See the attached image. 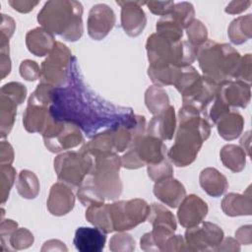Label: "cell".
Listing matches in <instances>:
<instances>
[{
	"label": "cell",
	"mask_w": 252,
	"mask_h": 252,
	"mask_svg": "<svg viewBox=\"0 0 252 252\" xmlns=\"http://www.w3.org/2000/svg\"><path fill=\"white\" fill-rule=\"evenodd\" d=\"M46 148L53 153L77 147L84 141L82 130L68 121L50 120L42 133Z\"/></svg>",
	"instance_id": "8fae6325"
},
{
	"label": "cell",
	"mask_w": 252,
	"mask_h": 252,
	"mask_svg": "<svg viewBox=\"0 0 252 252\" xmlns=\"http://www.w3.org/2000/svg\"><path fill=\"white\" fill-rule=\"evenodd\" d=\"M251 5V1H232L226 8L225 12L228 14H239L245 11Z\"/></svg>",
	"instance_id": "7bdbcfd3"
},
{
	"label": "cell",
	"mask_w": 252,
	"mask_h": 252,
	"mask_svg": "<svg viewBox=\"0 0 252 252\" xmlns=\"http://www.w3.org/2000/svg\"><path fill=\"white\" fill-rule=\"evenodd\" d=\"M252 17L250 14L234 19L228 27V36L235 44H241L251 37Z\"/></svg>",
	"instance_id": "4316f807"
},
{
	"label": "cell",
	"mask_w": 252,
	"mask_h": 252,
	"mask_svg": "<svg viewBox=\"0 0 252 252\" xmlns=\"http://www.w3.org/2000/svg\"><path fill=\"white\" fill-rule=\"evenodd\" d=\"M106 241V232L100 228L81 226L77 228L74 236V245L81 252H99Z\"/></svg>",
	"instance_id": "e0dca14e"
},
{
	"label": "cell",
	"mask_w": 252,
	"mask_h": 252,
	"mask_svg": "<svg viewBox=\"0 0 252 252\" xmlns=\"http://www.w3.org/2000/svg\"><path fill=\"white\" fill-rule=\"evenodd\" d=\"M121 6V26L130 36H138L144 30L147 18L142 6L144 1H117Z\"/></svg>",
	"instance_id": "9a60e30c"
},
{
	"label": "cell",
	"mask_w": 252,
	"mask_h": 252,
	"mask_svg": "<svg viewBox=\"0 0 252 252\" xmlns=\"http://www.w3.org/2000/svg\"><path fill=\"white\" fill-rule=\"evenodd\" d=\"M189 42L196 47L203 45L208 39V32L205 25L199 20H193L186 28Z\"/></svg>",
	"instance_id": "d6a6232c"
},
{
	"label": "cell",
	"mask_w": 252,
	"mask_h": 252,
	"mask_svg": "<svg viewBox=\"0 0 252 252\" xmlns=\"http://www.w3.org/2000/svg\"><path fill=\"white\" fill-rule=\"evenodd\" d=\"M9 244L13 246V249H22L31 246L33 242L32 233L26 228L16 229L9 239Z\"/></svg>",
	"instance_id": "e575fe53"
},
{
	"label": "cell",
	"mask_w": 252,
	"mask_h": 252,
	"mask_svg": "<svg viewBox=\"0 0 252 252\" xmlns=\"http://www.w3.org/2000/svg\"><path fill=\"white\" fill-rule=\"evenodd\" d=\"M26 43L30 52L35 56H44L50 53L56 41L53 34L43 28H35L27 33Z\"/></svg>",
	"instance_id": "7402d4cb"
},
{
	"label": "cell",
	"mask_w": 252,
	"mask_h": 252,
	"mask_svg": "<svg viewBox=\"0 0 252 252\" xmlns=\"http://www.w3.org/2000/svg\"><path fill=\"white\" fill-rule=\"evenodd\" d=\"M17 102L9 97L1 94V136L5 137L12 129L16 111H17Z\"/></svg>",
	"instance_id": "1f68e13d"
},
{
	"label": "cell",
	"mask_w": 252,
	"mask_h": 252,
	"mask_svg": "<svg viewBox=\"0 0 252 252\" xmlns=\"http://www.w3.org/2000/svg\"><path fill=\"white\" fill-rule=\"evenodd\" d=\"M233 78L237 81H241L250 85V81H251V55L250 54H246L244 57H241L239 66Z\"/></svg>",
	"instance_id": "74e56055"
},
{
	"label": "cell",
	"mask_w": 252,
	"mask_h": 252,
	"mask_svg": "<svg viewBox=\"0 0 252 252\" xmlns=\"http://www.w3.org/2000/svg\"><path fill=\"white\" fill-rule=\"evenodd\" d=\"M146 5L148 6L149 10L156 15L158 16H166L169 13H171L173 7H174V2L172 1H149L146 2Z\"/></svg>",
	"instance_id": "60d3db41"
},
{
	"label": "cell",
	"mask_w": 252,
	"mask_h": 252,
	"mask_svg": "<svg viewBox=\"0 0 252 252\" xmlns=\"http://www.w3.org/2000/svg\"><path fill=\"white\" fill-rule=\"evenodd\" d=\"M175 114L174 107L169 106L163 112L154 115L152 120L149 122L148 134L158 139L170 140L173 137L175 130Z\"/></svg>",
	"instance_id": "ffe728a7"
},
{
	"label": "cell",
	"mask_w": 252,
	"mask_h": 252,
	"mask_svg": "<svg viewBox=\"0 0 252 252\" xmlns=\"http://www.w3.org/2000/svg\"><path fill=\"white\" fill-rule=\"evenodd\" d=\"M75 204V196L67 184L59 181L52 185L47 200V208L54 216L69 213Z\"/></svg>",
	"instance_id": "ac0fdd59"
},
{
	"label": "cell",
	"mask_w": 252,
	"mask_h": 252,
	"mask_svg": "<svg viewBox=\"0 0 252 252\" xmlns=\"http://www.w3.org/2000/svg\"><path fill=\"white\" fill-rule=\"evenodd\" d=\"M235 236L239 240V242L244 244H249L251 242V225L241 226L235 232Z\"/></svg>",
	"instance_id": "ee69618b"
},
{
	"label": "cell",
	"mask_w": 252,
	"mask_h": 252,
	"mask_svg": "<svg viewBox=\"0 0 252 252\" xmlns=\"http://www.w3.org/2000/svg\"><path fill=\"white\" fill-rule=\"evenodd\" d=\"M115 24L113 10L105 4H96L92 7L88 17L89 35L95 40L104 38Z\"/></svg>",
	"instance_id": "4fadbf2b"
},
{
	"label": "cell",
	"mask_w": 252,
	"mask_h": 252,
	"mask_svg": "<svg viewBox=\"0 0 252 252\" xmlns=\"http://www.w3.org/2000/svg\"><path fill=\"white\" fill-rule=\"evenodd\" d=\"M216 96L229 108L230 106L244 108L250 101V85L237 80L223 81L218 85Z\"/></svg>",
	"instance_id": "5bb4252c"
},
{
	"label": "cell",
	"mask_w": 252,
	"mask_h": 252,
	"mask_svg": "<svg viewBox=\"0 0 252 252\" xmlns=\"http://www.w3.org/2000/svg\"><path fill=\"white\" fill-rule=\"evenodd\" d=\"M145 101L148 109L154 115L163 112L170 106L167 94L158 86H152L147 90Z\"/></svg>",
	"instance_id": "f1b7e54d"
},
{
	"label": "cell",
	"mask_w": 252,
	"mask_h": 252,
	"mask_svg": "<svg viewBox=\"0 0 252 252\" xmlns=\"http://www.w3.org/2000/svg\"><path fill=\"white\" fill-rule=\"evenodd\" d=\"M127 150L121 157V165L129 169L158 163L164 159L166 154L162 141L146 133L136 136Z\"/></svg>",
	"instance_id": "52a82bcc"
},
{
	"label": "cell",
	"mask_w": 252,
	"mask_h": 252,
	"mask_svg": "<svg viewBox=\"0 0 252 252\" xmlns=\"http://www.w3.org/2000/svg\"><path fill=\"white\" fill-rule=\"evenodd\" d=\"M222 239L223 231L221 228L209 221L189 227L185 233V244H188V249L192 250L215 249Z\"/></svg>",
	"instance_id": "7c38bea8"
},
{
	"label": "cell",
	"mask_w": 252,
	"mask_h": 252,
	"mask_svg": "<svg viewBox=\"0 0 252 252\" xmlns=\"http://www.w3.org/2000/svg\"><path fill=\"white\" fill-rule=\"evenodd\" d=\"M121 158L109 154L94 158V164L78 187V197L84 206L102 204L104 200H114L122 192L119 177Z\"/></svg>",
	"instance_id": "7a4b0ae2"
},
{
	"label": "cell",
	"mask_w": 252,
	"mask_h": 252,
	"mask_svg": "<svg viewBox=\"0 0 252 252\" xmlns=\"http://www.w3.org/2000/svg\"><path fill=\"white\" fill-rule=\"evenodd\" d=\"M200 185L212 197H220L228 188L226 177L213 167H207L201 171Z\"/></svg>",
	"instance_id": "cb8c5ba5"
},
{
	"label": "cell",
	"mask_w": 252,
	"mask_h": 252,
	"mask_svg": "<svg viewBox=\"0 0 252 252\" xmlns=\"http://www.w3.org/2000/svg\"><path fill=\"white\" fill-rule=\"evenodd\" d=\"M198 61L204 76L217 84L231 80L241 56L231 45L207 40L198 49Z\"/></svg>",
	"instance_id": "5b68a950"
},
{
	"label": "cell",
	"mask_w": 252,
	"mask_h": 252,
	"mask_svg": "<svg viewBox=\"0 0 252 252\" xmlns=\"http://www.w3.org/2000/svg\"><path fill=\"white\" fill-rule=\"evenodd\" d=\"M83 6L78 1H47L37 15L44 30L68 41H76L83 34Z\"/></svg>",
	"instance_id": "277c9868"
},
{
	"label": "cell",
	"mask_w": 252,
	"mask_h": 252,
	"mask_svg": "<svg viewBox=\"0 0 252 252\" xmlns=\"http://www.w3.org/2000/svg\"><path fill=\"white\" fill-rule=\"evenodd\" d=\"M17 190L26 199H33L39 191V183L35 174L30 170H22L18 176Z\"/></svg>",
	"instance_id": "f546056e"
},
{
	"label": "cell",
	"mask_w": 252,
	"mask_h": 252,
	"mask_svg": "<svg viewBox=\"0 0 252 252\" xmlns=\"http://www.w3.org/2000/svg\"><path fill=\"white\" fill-rule=\"evenodd\" d=\"M49 112L53 119L71 122L89 137L100 130L134 122L137 116L131 108L105 101L92 92L84 82L75 57L67 85L53 88Z\"/></svg>",
	"instance_id": "6da1fadb"
},
{
	"label": "cell",
	"mask_w": 252,
	"mask_h": 252,
	"mask_svg": "<svg viewBox=\"0 0 252 252\" xmlns=\"http://www.w3.org/2000/svg\"><path fill=\"white\" fill-rule=\"evenodd\" d=\"M216 123L220 136L224 140L230 141L239 137L243 129L244 120L238 112L229 110L220 116Z\"/></svg>",
	"instance_id": "d4e9b609"
},
{
	"label": "cell",
	"mask_w": 252,
	"mask_h": 252,
	"mask_svg": "<svg viewBox=\"0 0 252 252\" xmlns=\"http://www.w3.org/2000/svg\"><path fill=\"white\" fill-rule=\"evenodd\" d=\"M7 156V165L11 164V162L14 159V154L13 149L9 143H6L5 141H2L1 143V157Z\"/></svg>",
	"instance_id": "f6af8a7d"
},
{
	"label": "cell",
	"mask_w": 252,
	"mask_h": 252,
	"mask_svg": "<svg viewBox=\"0 0 252 252\" xmlns=\"http://www.w3.org/2000/svg\"><path fill=\"white\" fill-rule=\"evenodd\" d=\"M74 56L63 43L56 41L54 47L42 62L40 68L41 82L60 88L67 84Z\"/></svg>",
	"instance_id": "9c48e42d"
},
{
	"label": "cell",
	"mask_w": 252,
	"mask_h": 252,
	"mask_svg": "<svg viewBox=\"0 0 252 252\" xmlns=\"http://www.w3.org/2000/svg\"><path fill=\"white\" fill-rule=\"evenodd\" d=\"M148 220L153 226H157V225L166 226L174 231L176 229V221H175L174 216L162 205L156 204V203L152 204L150 206V213L148 216Z\"/></svg>",
	"instance_id": "4dcf8cb0"
},
{
	"label": "cell",
	"mask_w": 252,
	"mask_h": 252,
	"mask_svg": "<svg viewBox=\"0 0 252 252\" xmlns=\"http://www.w3.org/2000/svg\"><path fill=\"white\" fill-rule=\"evenodd\" d=\"M154 194L163 204L170 208H177L186 195L184 186L172 177H166L156 182Z\"/></svg>",
	"instance_id": "d6986e66"
},
{
	"label": "cell",
	"mask_w": 252,
	"mask_h": 252,
	"mask_svg": "<svg viewBox=\"0 0 252 252\" xmlns=\"http://www.w3.org/2000/svg\"><path fill=\"white\" fill-rule=\"evenodd\" d=\"M207 203L199 196L192 194L184 197L180 203L177 217L180 224L189 228L202 222L204 218L207 216Z\"/></svg>",
	"instance_id": "2e32d148"
},
{
	"label": "cell",
	"mask_w": 252,
	"mask_h": 252,
	"mask_svg": "<svg viewBox=\"0 0 252 252\" xmlns=\"http://www.w3.org/2000/svg\"><path fill=\"white\" fill-rule=\"evenodd\" d=\"M20 74L27 81H35L40 77V69L36 62L25 60L20 65Z\"/></svg>",
	"instance_id": "f35d334b"
},
{
	"label": "cell",
	"mask_w": 252,
	"mask_h": 252,
	"mask_svg": "<svg viewBox=\"0 0 252 252\" xmlns=\"http://www.w3.org/2000/svg\"><path fill=\"white\" fill-rule=\"evenodd\" d=\"M87 220L94 226L100 228L104 232H112L113 228L111 225L108 204H94L90 205L86 211Z\"/></svg>",
	"instance_id": "83f0119b"
},
{
	"label": "cell",
	"mask_w": 252,
	"mask_h": 252,
	"mask_svg": "<svg viewBox=\"0 0 252 252\" xmlns=\"http://www.w3.org/2000/svg\"><path fill=\"white\" fill-rule=\"evenodd\" d=\"M16 176L15 169L9 165H1V196L4 203L9 195L10 189L14 183Z\"/></svg>",
	"instance_id": "d590c367"
},
{
	"label": "cell",
	"mask_w": 252,
	"mask_h": 252,
	"mask_svg": "<svg viewBox=\"0 0 252 252\" xmlns=\"http://www.w3.org/2000/svg\"><path fill=\"white\" fill-rule=\"evenodd\" d=\"M1 94L8 95L12 99H14L18 104H21L26 97L27 89L21 83L12 82V83L6 84L2 87Z\"/></svg>",
	"instance_id": "8d00e7d4"
},
{
	"label": "cell",
	"mask_w": 252,
	"mask_h": 252,
	"mask_svg": "<svg viewBox=\"0 0 252 252\" xmlns=\"http://www.w3.org/2000/svg\"><path fill=\"white\" fill-rule=\"evenodd\" d=\"M251 206L252 201L250 187H248L246 192L243 194H227L221 202L222 211L225 215L230 217L251 215Z\"/></svg>",
	"instance_id": "603a6c76"
},
{
	"label": "cell",
	"mask_w": 252,
	"mask_h": 252,
	"mask_svg": "<svg viewBox=\"0 0 252 252\" xmlns=\"http://www.w3.org/2000/svg\"><path fill=\"white\" fill-rule=\"evenodd\" d=\"M173 169L166 159L148 165V174L156 182L166 177H171Z\"/></svg>",
	"instance_id": "836d02e7"
},
{
	"label": "cell",
	"mask_w": 252,
	"mask_h": 252,
	"mask_svg": "<svg viewBox=\"0 0 252 252\" xmlns=\"http://www.w3.org/2000/svg\"><path fill=\"white\" fill-rule=\"evenodd\" d=\"M179 126L175 142L168 152V158L177 166L192 163L205 140L211 133L208 119L196 108L183 105L178 113Z\"/></svg>",
	"instance_id": "3957f363"
},
{
	"label": "cell",
	"mask_w": 252,
	"mask_h": 252,
	"mask_svg": "<svg viewBox=\"0 0 252 252\" xmlns=\"http://www.w3.org/2000/svg\"><path fill=\"white\" fill-rule=\"evenodd\" d=\"M150 66L184 67L195 61L198 47L189 41L172 40L158 33L149 36L146 44Z\"/></svg>",
	"instance_id": "8992f818"
},
{
	"label": "cell",
	"mask_w": 252,
	"mask_h": 252,
	"mask_svg": "<svg viewBox=\"0 0 252 252\" xmlns=\"http://www.w3.org/2000/svg\"><path fill=\"white\" fill-rule=\"evenodd\" d=\"M108 211L113 231H123L146 220L150 213V206L145 200L133 199L108 204Z\"/></svg>",
	"instance_id": "30bf717a"
},
{
	"label": "cell",
	"mask_w": 252,
	"mask_h": 252,
	"mask_svg": "<svg viewBox=\"0 0 252 252\" xmlns=\"http://www.w3.org/2000/svg\"><path fill=\"white\" fill-rule=\"evenodd\" d=\"M133 245L135 246V241L131 237V235L127 233H118L115 234L111 240H110V249L112 251H117V250H132L128 245Z\"/></svg>",
	"instance_id": "ab89813d"
},
{
	"label": "cell",
	"mask_w": 252,
	"mask_h": 252,
	"mask_svg": "<svg viewBox=\"0 0 252 252\" xmlns=\"http://www.w3.org/2000/svg\"><path fill=\"white\" fill-rule=\"evenodd\" d=\"M49 120V106L29 102L23 118L24 126L28 132H38L42 134Z\"/></svg>",
	"instance_id": "44dd1931"
},
{
	"label": "cell",
	"mask_w": 252,
	"mask_h": 252,
	"mask_svg": "<svg viewBox=\"0 0 252 252\" xmlns=\"http://www.w3.org/2000/svg\"><path fill=\"white\" fill-rule=\"evenodd\" d=\"M220 156L223 165L232 172H239L245 167V152L238 146L226 145L222 147Z\"/></svg>",
	"instance_id": "484cf974"
},
{
	"label": "cell",
	"mask_w": 252,
	"mask_h": 252,
	"mask_svg": "<svg viewBox=\"0 0 252 252\" xmlns=\"http://www.w3.org/2000/svg\"><path fill=\"white\" fill-rule=\"evenodd\" d=\"M38 3V1H9V4L21 13H28L32 11Z\"/></svg>",
	"instance_id": "b9f144b4"
},
{
	"label": "cell",
	"mask_w": 252,
	"mask_h": 252,
	"mask_svg": "<svg viewBox=\"0 0 252 252\" xmlns=\"http://www.w3.org/2000/svg\"><path fill=\"white\" fill-rule=\"evenodd\" d=\"M94 164V158L87 153L67 152L54 159L58 179L72 187H79Z\"/></svg>",
	"instance_id": "ba28073f"
}]
</instances>
